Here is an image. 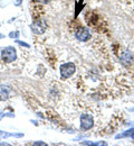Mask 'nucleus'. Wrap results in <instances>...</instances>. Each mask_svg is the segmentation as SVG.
I'll list each match as a JSON object with an SVG mask.
<instances>
[{"mask_svg":"<svg viewBox=\"0 0 134 146\" xmlns=\"http://www.w3.org/2000/svg\"><path fill=\"white\" fill-rule=\"evenodd\" d=\"M76 71V66L74 63L72 62H68V63H65L60 66V74H61V78L63 79H67L69 76H72Z\"/></svg>","mask_w":134,"mask_h":146,"instance_id":"f257e3e1","label":"nucleus"},{"mask_svg":"<svg viewBox=\"0 0 134 146\" xmlns=\"http://www.w3.org/2000/svg\"><path fill=\"white\" fill-rule=\"evenodd\" d=\"M2 58L5 62L7 63H10V62H14L16 60V50L11 46H8L6 47L3 51H2Z\"/></svg>","mask_w":134,"mask_h":146,"instance_id":"f03ea898","label":"nucleus"},{"mask_svg":"<svg viewBox=\"0 0 134 146\" xmlns=\"http://www.w3.org/2000/svg\"><path fill=\"white\" fill-rule=\"evenodd\" d=\"M94 126V119L91 115H83L80 117V128L82 130H88Z\"/></svg>","mask_w":134,"mask_h":146,"instance_id":"7ed1b4c3","label":"nucleus"},{"mask_svg":"<svg viewBox=\"0 0 134 146\" xmlns=\"http://www.w3.org/2000/svg\"><path fill=\"white\" fill-rule=\"evenodd\" d=\"M31 29L35 34H42L46 29V23L41 19H38V20H35L31 25Z\"/></svg>","mask_w":134,"mask_h":146,"instance_id":"20e7f679","label":"nucleus"},{"mask_svg":"<svg viewBox=\"0 0 134 146\" xmlns=\"http://www.w3.org/2000/svg\"><path fill=\"white\" fill-rule=\"evenodd\" d=\"M76 37L79 40L85 42V40H88V39L91 38V34L88 33V31H87L86 28L82 27V28H79L76 32Z\"/></svg>","mask_w":134,"mask_h":146,"instance_id":"39448f33","label":"nucleus"},{"mask_svg":"<svg viewBox=\"0 0 134 146\" xmlns=\"http://www.w3.org/2000/svg\"><path fill=\"white\" fill-rule=\"evenodd\" d=\"M121 61H122V63L123 64H125V65H130L131 63H132V55L130 54L129 52H124V53H122L121 55Z\"/></svg>","mask_w":134,"mask_h":146,"instance_id":"423d86ee","label":"nucleus"},{"mask_svg":"<svg viewBox=\"0 0 134 146\" xmlns=\"http://www.w3.org/2000/svg\"><path fill=\"white\" fill-rule=\"evenodd\" d=\"M120 137H133L134 138V128L123 133V135H121V136H117V138H120Z\"/></svg>","mask_w":134,"mask_h":146,"instance_id":"0eeeda50","label":"nucleus"},{"mask_svg":"<svg viewBox=\"0 0 134 146\" xmlns=\"http://www.w3.org/2000/svg\"><path fill=\"white\" fill-rule=\"evenodd\" d=\"M8 98V90L5 88V90H3V88H1L0 89V99H2V100H6Z\"/></svg>","mask_w":134,"mask_h":146,"instance_id":"6e6552de","label":"nucleus"},{"mask_svg":"<svg viewBox=\"0 0 134 146\" xmlns=\"http://www.w3.org/2000/svg\"><path fill=\"white\" fill-rule=\"evenodd\" d=\"M37 1H39V2H41V3H47L49 0H37Z\"/></svg>","mask_w":134,"mask_h":146,"instance_id":"1a4fd4ad","label":"nucleus"}]
</instances>
